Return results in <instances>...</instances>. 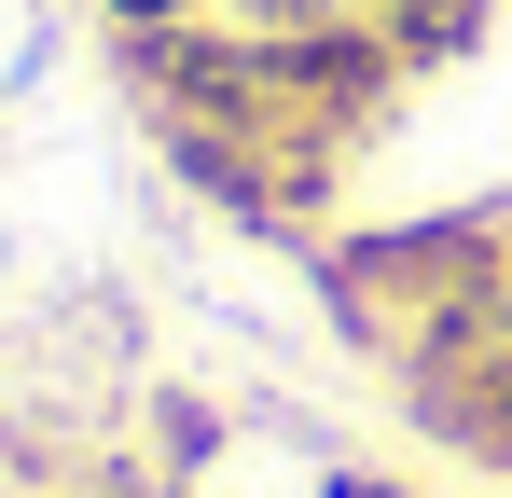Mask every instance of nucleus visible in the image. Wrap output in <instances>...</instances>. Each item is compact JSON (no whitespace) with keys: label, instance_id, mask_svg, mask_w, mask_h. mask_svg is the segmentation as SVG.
Returning <instances> with one entry per match:
<instances>
[{"label":"nucleus","instance_id":"f257e3e1","mask_svg":"<svg viewBox=\"0 0 512 498\" xmlns=\"http://www.w3.org/2000/svg\"><path fill=\"white\" fill-rule=\"evenodd\" d=\"M512 291L499 222H388V236H333L319 249V305L346 319V346H374L388 374L416 360L429 332H457L471 305Z\"/></svg>","mask_w":512,"mask_h":498},{"label":"nucleus","instance_id":"f03ea898","mask_svg":"<svg viewBox=\"0 0 512 498\" xmlns=\"http://www.w3.org/2000/svg\"><path fill=\"white\" fill-rule=\"evenodd\" d=\"M402 415H416L429 443H457L471 471L512 485V291L471 305L457 332H429L416 360H402Z\"/></svg>","mask_w":512,"mask_h":498},{"label":"nucleus","instance_id":"0eeeda50","mask_svg":"<svg viewBox=\"0 0 512 498\" xmlns=\"http://www.w3.org/2000/svg\"><path fill=\"white\" fill-rule=\"evenodd\" d=\"M42 498H84V485H42Z\"/></svg>","mask_w":512,"mask_h":498},{"label":"nucleus","instance_id":"39448f33","mask_svg":"<svg viewBox=\"0 0 512 498\" xmlns=\"http://www.w3.org/2000/svg\"><path fill=\"white\" fill-rule=\"evenodd\" d=\"M97 14H111V42H125V28H180L194 0H97Z\"/></svg>","mask_w":512,"mask_h":498},{"label":"nucleus","instance_id":"423d86ee","mask_svg":"<svg viewBox=\"0 0 512 498\" xmlns=\"http://www.w3.org/2000/svg\"><path fill=\"white\" fill-rule=\"evenodd\" d=\"M319 498H416V485H388V471H319Z\"/></svg>","mask_w":512,"mask_h":498},{"label":"nucleus","instance_id":"7ed1b4c3","mask_svg":"<svg viewBox=\"0 0 512 498\" xmlns=\"http://www.w3.org/2000/svg\"><path fill=\"white\" fill-rule=\"evenodd\" d=\"M374 28L402 42V70H443V56L485 42V0H374Z\"/></svg>","mask_w":512,"mask_h":498},{"label":"nucleus","instance_id":"20e7f679","mask_svg":"<svg viewBox=\"0 0 512 498\" xmlns=\"http://www.w3.org/2000/svg\"><path fill=\"white\" fill-rule=\"evenodd\" d=\"M153 471H167V485L222 471V402H194V388H153Z\"/></svg>","mask_w":512,"mask_h":498}]
</instances>
